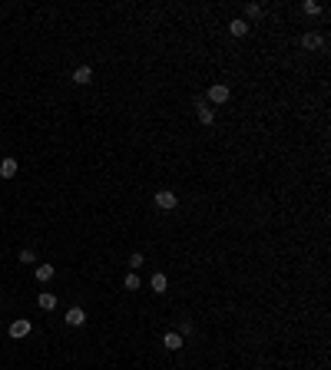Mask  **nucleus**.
Masks as SVG:
<instances>
[{
	"label": "nucleus",
	"mask_w": 331,
	"mask_h": 370,
	"mask_svg": "<svg viewBox=\"0 0 331 370\" xmlns=\"http://www.w3.org/2000/svg\"><path fill=\"white\" fill-rule=\"evenodd\" d=\"M163 347H166V350H179V347H182V334H176V331H169V334L163 337Z\"/></svg>",
	"instance_id": "8"
},
{
	"label": "nucleus",
	"mask_w": 331,
	"mask_h": 370,
	"mask_svg": "<svg viewBox=\"0 0 331 370\" xmlns=\"http://www.w3.org/2000/svg\"><path fill=\"white\" fill-rule=\"evenodd\" d=\"M73 83H77V86L93 83V66H77V70H73Z\"/></svg>",
	"instance_id": "5"
},
{
	"label": "nucleus",
	"mask_w": 331,
	"mask_h": 370,
	"mask_svg": "<svg viewBox=\"0 0 331 370\" xmlns=\"http://www.w3.org/2000/svg\"><path fill=\"white\" fill-rule=\"evenodd\" d=\"M143 261H146L143 251H132V255H129V268H143Z\"/></svg>",
	"instance_id": "17"
},
{
	"label": "nucleus",
	"mask_w": 331,
	"mask_h": 370,
	"mask_svg": "<svg viewBox=\"0 0 331 370\" xmlns=\"http://www.w3.org/2000/svg\"><path fill=\"white\" fill-rule=\"evenodd\" d=\"M123 284H126V291H139V278H136V274H126V278H123Z\"/></svg>",
	"instance_id": "16"
},
{
	"label": "nucleus",
	"mask_w": 331,
	"mask_h": 370,
	"mask_svg": "<svg viewBox=\"0 0 331 370\" xmlns=\"http://www.w3.org/2000/svg\"><path fill=\"white\" fill-rule=\"evenodd\" d=\"M262 17V3H245V23Z\"/></svg>",
	"instance_id": "14"
},
{
	"label": "nucleus",
	"mask_w": 331,
	"mask_h": 370,
	"mask_svg": "<svg viewBox=\"0 0 331 370\" xmlns=\"http://www.w3.org/2000/svg\"><path fill=\"white\" fill-rule=\"evenodd\" d=\"M156 205L163 208V212H172V208L179 205V198H176V192H169V188H163V192H156V198H153Z\"/></svg>",
	"instance_id": "2"
},
{
	"label": "nucleus",
	"mask_w": 331,
	"mask_h": 370,
	"mask_svg": "<svg viewBox=\"0 0 331 370\" xmlns=\"http://www.w3.org/2000/svg\"><path fill=\"white\" fill-rule=\"evenodd\" d=\"M196 116H199L202 126H212V122H215V109H212L206 99H196Z\"/></svg>",
	"instance_id": "1"
},
{
	"label": "nucleus",
	"mask_w": 331,
	"mask_h": 370,
	"mask_svg": "<svg viewBox=\"0 0 331 370\" xmlns=\"http://www.w3.org/2000/svg\"><path fill=\"white\" fill-rule=\"evenodd\" d=\"M20 261L23 264H33V251L30 248H20Z\"/></svg>",
	"instance_id": "18"
},
{
	"label": "nucleus",
	"mask_w": 331,
	"mask_h": 370,
	"mask_svg": "<svg viewBox=\"0 0 331 370\" xmlns=\"http://www.w3.org/2000/svg\"><path fill=\"white\" fill-rule=\"evenodd\" d=\"M63 321H66V327H83L86 324V311H83V307H70Z\"/></svg>",
	"instance_id": "3"
},
{
	"label": "nucleus",
	"mask_w": 331,
	"mask_h": 370,
	"mask_svg": "<svg viewBox=\"0 0 331 370\" xmlns=\"http://www.w3.org/2000/svg\"><path fill=\"white\" fill-rule=\"evenodd\" d=\"M229 30H232V37H245V33L252 30V27H248L245 20H232V23H229Z\"/></svg>",
	"instance_id": "12"
},
{
	"label": "nucleus",
	"mask_w": 331,
	"mask_h": 370,
	"mask_svg": "<svg viewBox=\"0 0 331 370\" xmlns=\"http://www.w3.org/2000/svg\"><path fill=\"white\" fill-rule=\"evenodd\" d=\"M30 331H33L30 321H23V317H20V321H13V324H10V337H13V340H20V337H27Z\"/></svg>",
	"instance_id": "6"
},
{
	"label": "nucleus",
	"mask_w": 331,
	"mask_h": 370,
	"mask_svg": "<svg viewBox=\"0 0 331 370\" xmlns=\"http://www.w3.org/2000/svg\"><path fill=\"white\" fill-rule=\"evenodd\" d=\"M33 274H37V281H50V278L56 274V268H53V264H37V271H33Z\"/></svg>",
	"instance_id": "9"
},
{
	"label": "nucleus",
	"mask_w": 331,
	"mask_h": 370,
	"mask_svg": "<svg viewBox=\"0 0 331 370\" xmlns=\"http://www.w3.org/2000/svg\"><path fill=\"white\" fill-rule=\"evenodd\" d=\"M37 304L43 307V311H53V307H56V297H53V294H50V291H43V294H40V297H37Z\"/></svg>",
	"instance_id": "11"
},
{
	"label": "nucleus",
	"mask_w": 331,
	"mask_h": 370,
	"mask_svg": "<svg viewBox=\"0 0 331 370\" xmlns=\"http://www.w3.org/2000/svg\"><path fill=\"white\" fill-rule=\"evenodd\" d=\"M229 86H222V83H215V86L209 89V103H215V106H222V103H229Z\"/></svg>",
	"instance_id": "4"
},
{
	"label": "nucleus",
	"mask_w": 331,
	"mask_h": 370,
	"mask_svg": "<svg viewBox=\"0 0 331 370\" xmlns=\"http://www.w3.org/2000/svg\"><path fill=\"white\" fill-rule=\"evenodd\" d=\"M301 10L308 13V17H318V13H321V10H325V7H321L318 0H305V3H301Z\"/></svg>",
	"instance_id": "15"
},
{
	"label": "nucleus",
	"mask_w": 331,
	"mask_h": 370,
	"mask_svg": "<svg viewBox=\"0 0 331 370\" xmlns=\"http://www.w3.org/2000/svg\"><path fill=\"white\" fill-rule=\"evenodd\" d=\"M17 172H20V162H17V159H3V162H0V175H3V179H13Z\"/></svg>",
	"instance_id": "7"
},
{
	"label": "nucleus",
	"mask_w": 331,
	"mask_h": 370,
	"mask_svg": "<svg viewBox=\"0 0 331 370\" xmlns=\"http://www.w3.org/2000/svg\"><path fill=\"white\" fill-rule=\"evenodd\" d=\"M149 284H153L156 294H163L166 288H169V278H166V274H153V281H149Z\"/></svg>",
	"instance_id": "13"
},
{
	"label": "nucleus",
	"mask_w": 331,
	"mask_h": 370,
	"mask_svg": "<svg viewBox=\"0 0 331 370\" xmlns=\"http://www.w3.org/2000/svg\"><path fill=\"white\" fill-rule=\"evenodd\" d=\"M301 46H305V50H318L321 37H318V33H305V37H301Z\"/></svg>",
	"instance_id": "10"
}]
</instances>
